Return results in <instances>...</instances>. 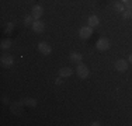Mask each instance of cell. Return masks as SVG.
<instances>
[{"label":"cell","instance_id":"6da1fadb","mask_svg":"<svg viewBox=\"0 0 132 126\" xmlns=\"http://www.w3.org/2000/svg\"><path fill=\"white\" fill-rule=\"evenodd\" d=\"M96 46L98 50H101V52H104V50H108L110 49V39L105 37H101L98 38V41L96 42Z\"/></svg>","mask_w":132,"mask_h":126},{"label":"cell","instance_id":"7a4b0ae2","mask_svg":"<svg viewBox=\"0 0 132 126\" xmlns=\"http://www.w3.org/2000/svg\"><path fill=\"white\" fill-rule=\"evenodd\" d=\"M76 73L80 78H87L90 76V70H89V67H87L86 65L79 63V66H77V69H76Z\"/></svg>","mask_w":132,"mask_h":126},{"label":"cell","instance_id":"3957f363","mask_svg":"<svg viewBox=\"0 0 132 126\" xmlns=\"http://www.w3.org/2000/svg\"><path fill=\"white\" fill-rule=\"evenodd\" d=\"M93 35V28L90 25H86V27H81L79 30V37L81 39H89L90 37Z\"/></svg>","mask_w":132,"mask_h":126},{"label":"cell","instance_id":"277c9868","mask_svg":"<svg viewBox=\"0 0 132 126\" xmlns=\"http://www.w3.org/2000/svg\"><path fill=\"white\" fill-rule=\"evenodd\" d=\"M115 70L119 71V73H124V71L128 70V62L124 60V59H118L115 62Z\"/></svg>","mask_w":132,"mask_h":126},{"label":"cell","instance_id":"5b68a950","mask_svg":"<svg viewBox=\"0 0 132 126\" xmlns=\"http://www.w3.org/2000/svg\"><path fill=\"white\" fill-rule=\"evenodd\" d=\"M38 50L42 53V55H51V53H52L51 45H49V43H46V42H39L38 43Z\"/></svg>","mask_w":132,"mask_h":126},{"label":"cell","instance_id":"8992f818","mask_svg":"<svg viewBox=\"0 0 132 126\" xmlns=\"http://www.w3.org/2000/svg\"><path fill=\"white\" fill-rule=\"evenodd\" d=\"M0 62H2V65L4 66V67H10V66H13L14 63V59L11 55H7V53H4V55H2V59H0Z\"/></svg>","mask_w":132,"mask_h":126},{"label":"cell","instance_id":"52a82bcc","mask_svg":"<svg viewBox=\"0 0 132 126\" xmlns=\"http://www.w3.org/2000/svg\"><path fill=\"white\" fill-rule=\"evenodd\" d=\"M31 14H32V17L35 18V20H39V18L42 17V14H44V8H42V6H39V4L34 6L32 10H31Z\"/></svg>","mask_w":132,"mask_h":126},{"label":"cell","instance_id":"ba28073f","mask_svg":"<svg viewBox=\"0 0 132 126\" xmlns=\"http://www.w3.org/2000/svg\"><path fill=\"white\" fill-rule=\"evenodd\" d=\"M45 30V24L42 23L41 20H35L34 21V24H32V31L34 32H42V31Z\"/></svg>","mask_w":132,"mask_h":126},{"label":"cell","instance_id":"9c48e42d","mask_svg":"<svg viewBox=\"0 0 132 126\" xmlns=\"http://www.w3.org/2000/svg\"><path fill=\"white\" fill-rule=\"evenodd\" d=\"M72 74H73V70H72L70 67H62L61 70H59V76H61V77H63V78L70 77Z\"/></svg>","mask_w":132,"mask_h":126},{"label":"cell","instance_id":"30bf717a","mask_svg":"<svg viewBox=\"0 0 132 126\" xmlns=\"http://www.w3.org/2000/svg\"><path fill=\"white\" fill-rule=\"evenodd\" d=\"M87 24L90 25V27H97V25L100 24V18H98V15H90L89 17V20H87Z\"/></svg>","mask_w":132,"mask_h":126},{"label":"cell","instance_id":"8fae6325","mask_svg":"<svg viewBox=\"0 0 132 126\" xmlns=\"http://www.w3.org/2000/svg\"><path fill=\"white\" fill-rule=\"evenodd\" d=\"M81 59H83L81 53H79V52H72L70 53V60L73 63H81Z\"/></svg>","mask_w":132,"mask_h":126},{"label":"cell","instance_id":"7c38bea8","mask_svg":"<svg viewBox=\"0 0 132 126\" xmlns=\"http://www.w3.org/2000/svg\"><path fill=\"white\" fill-rule=\"evenodd\" d=\"M34 20H35V18L32 17V14H31V15H27V17L24 18V24H26L27 27H30V25L34 24Z\"/></svg>","mask_w":132,"mask_h":126},{"label":"cell","instance_id":"4fadbf2b","mask_svg":"<svg viewBox=\"0 0 132 126\" xmlns=\"http://www.w3.org/2000/svg\"><path fill=\"white\" fill-rule=\"evenodd\" d=\"M114 8H115V11H118V13H124V11H125L124 3H115V4H114Z\"/></svg>","mask_w":132,"mask_h":126},{"label":"cell","instance_id":"5bb4252c","mask_svg":"<svg viewBox=\"0 0 132 126\" xmlns=\"http://www.w3.org/2000/svg\"><path fill=\"white\" fill-rule=\"evenodd\" d=\"M24 104H26L27 106H35L37 105V101L34 98H27V100H24Z\"/></svg>","mask_w":132,"mask_h":126},{"label":"cell","instance_id":"9a60e30c","mask_svg":"<svg viewBox=\"0 0 132 126\" xmlns=\"http://www.w3.org/2000/svg\"><path fill=\"white\" fill-rule=\"evenodd\" d=\"M11 46V41L10 39H3L2 41V49H9Z\"/></svg>","mask_w":132,"mask_h":126},{"label":"cell","instance_id":"2e32d148","mask_svg":"<svg viewBox=\"0 0 132 126\" xmlns=\"http://www.w3.org/2000/svg\"><path fill=\"white\" fill-rule=\"evenodd\" d=\"M122 17H124L125 20H129V18H132V10H131V8H127V10L122 13Z\"/></svg>","mask_w":132,"mask_h":126},{"label":"cell","instance_id":"e0dca14e","mask_svg":"<svg viewBox=\"0 0 132 126\" xmlns=\"http://www.w3.org/2000/svg\"><path fill=\"white\" fill-rule=\"evenodd\" d=\"M122 3H124V6L127 8H131L132 10V0H122Z\"/></svg>","mask_w":132,"mask_h":126},{"label":"cell","instance_id":"ac0fdd59","mask_svg":"<svg viewBox=\"0 0 132 126\" xmlns=\"http://www.w3.org/2000/svg\"><path fill=\"white\" fill-rule=\"evenodd\" d=\"M11 30H13V23H10V24L7 25V28H6V32L10 34V32H11Z\"/></svg>","mask_w":132,"mask_h":126},{"label":"cell","instance_id":"d6986e66","mask_svg":"<svg viewBox=\"0 0 132 126\" xmlns=\"http://www.w3.org/2000/svg\"><path fill=\"white\" fill-rule=\"evenodd\" d=\"M62 78H63V77H61V76H59V78H56V80H55L56 86H61V84H62Z\"/></svg>","mask_w":132,"mask_h":126},{"label":"cell","instance_id":"ffe728a7","mask_svg":"<svg viewBox=\"0 0 132 126\" xmlns=\"http://www.w3.org/2000/svg\"><path fill=\"white\" fill-rule=\"evenodd\" d=\"M92 125H93V126H100V122H93Z\"/></svg>","mask_w":132,"mask_h":126},{"label":"cell","instance_id":"44dd1931","mask_svg":"<svg viewBox=\"0 0 132 126\" xmlns=\"http://www.w3.org/2000/svg\"><path fill=\"white\" fill-rule=\"evenodd\" d=\"M128 60H129V63H132V53L129 55V58H128Z\"/></svg>","mask_w":132,"mask_h":126}]
</instances>
